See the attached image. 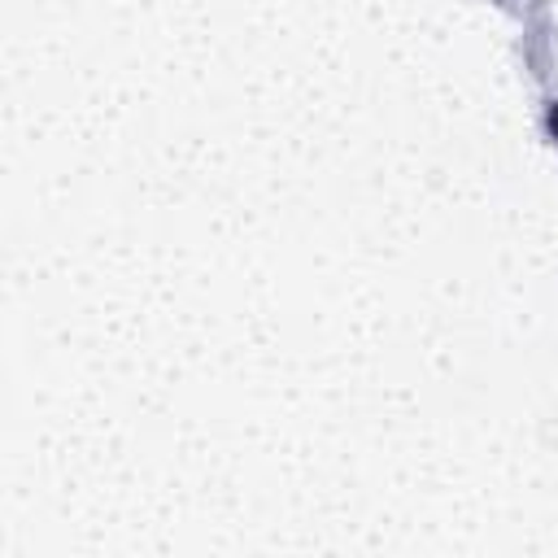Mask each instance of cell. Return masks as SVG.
I'll use <instances>...</instances> for the list:
<instances>
[{"label": "cell", "mask_w": 558, "mask_h": 558, "mask_svg": "<svg viewBox=\"0 0 558 558\" xmlns=\"http://www.w3.org/2000/svg\"><path fill=\"white\" fill-rule=\"evenodd\" d=\"M549 131H554V140H558V105L549 109Z\"/></svg>", "instance_id": "cell-1"}]
</instances>
